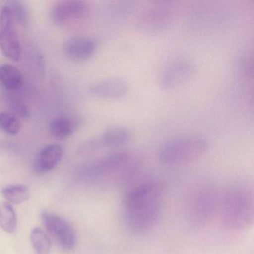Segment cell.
<instances>
[{
	"label": "cell",
	"instance_id": "6da1fadb",
	"mask_svg": "<svg viewBox=\"0 0 254 254\" xmlns=\"http://www.w3.org/2000/svg\"><path fill=\"white\" fill-rule=\"evenodd\" d=\"M166 186L148 181L130 190L123 202L125 221L135 233H143L154 227L161 212Z\"/></svg>",
	"mask_w": 254,
	"mask_h": 254
},
{
	"label": "cell",
	"instance_id": "7a4b0ae2",
	"mask_svg": "<svg viewBox=\"0 0 254 254\" xmlns=\"http://www.w3.org/2000/svg\"><path fill=\"white\" fill-rule=\"evenodd\" d=\"M254 218V191L248 185H235L224 194L221 219L226 228L242 230L252 224Z\"/></svg>",
	"mask_w": 254,
	"mask_h": 254
},
{
	"label": "cell",
	"instance_id": "3957f363",
	"mask_svg": "<svg viewBox=\"0 0 254 254\" xmlns=\"http://www.w3.org/2000/svg\"><path fill=\"white\" fill-rule=\"evenodd\" d=\"M208 148V141L203 136H183L164 144L159 153V159L165 165L182 164L200 158Z\"/></svg>",
	"mask_w": 254,
	"mask_h": 254
},
{
	"label": "cell",
	"instance_id": "277c9868",
	"mask_svg": "<svg viewBox=\"0 0 254 254\" xmlns=\"http://www.w3.org/2000/svg\"><path fill=\"white\" fill-rule=\"evenodd\" d=\"M136 168L135 163L130 162V155L127 153L118 152L83 166L81 174L87 179L105 178L118 172L125 173L127 176Z\"/></svg>",
	"mask_w": 254,
	"mask_h": 254
},
{
	"label": "cell",
	"instance_id": "5b68a950",
	"mask_svg": "<svg viewBox=\"0 0 254 254\" xmlns=\"http://www.w3.org/2000/svg\"><path fill=\"white\" fill-rule=\"evenodd\" d=\"M216 197L210 190L194 191L187 203V218L189 222L196 227L206 224L215 212Z\"/></svg>",
	"mask_w": 254,
	"mask_h": 254
},
{
	"label": "cell",
	"instance_id": "8992f818",
	"mask_svg": "<svg viewBox=\"0 0 254 254\" xmlns=\"http://www.w3.org/2000/svg\"><path fill=\"white\" fill-rule=\"evenodd\" d=\"M15 23L5 5L0 12V49L8 59L18 61L21 56V46Z\"/></svg>",
	"mask_w": 254,
	"mask_h": 254
},
{
	"label": "cell",
	"instance_id": "52a82bcc",
	"mask_svg": "<svg viewBox=\"0 0 254 254\" xmlns=\"http://www.w3.org/2000/svg\"><path fill=\"white\" fill-rule=\"evenodd\" d=\"M41 220L50 236L65 250H72L76 245V233L64 218L51 212L44 211Z\"/></svg>",
	"mask_w": 254,
	"mask_h": 254
},
{
	"label": "cell",
	"instance_id": "ba28073f",
	"mask_svg": "<svg viewBox=\"0 0 254 254\" xmlns=\"http://www.w3.org/2000/svg\"><path fill=\"white\" fill-rule=\"evenodd\" d=\"M173 19L172 10L166 5H157L145 10L137 20V26L141 31L154 33L169 27Z\"/></svg>",
	"mask_w": 254,
	"mask_h": 254
},
{
	"label": "cell",
	"instance_id": "9c48e42d",
	"mask_svg": "<svg viewBox=\"0 0 254 254\" xmlns=\"http://www.w3.org/2000/svg\"><path fill=\"white\" fill-rule=\"evenodd\" d=\"M194 74V67L190 62L179 61L169 65L160 77V85L166 90L178 88L190 81Z\"/></svg>",
	"mask_w": 254,
	"mask_h": 254
},
{
	"label": "cell",
	"instance_id": "30bf717a",
	"mask_svg": "<svg viewBox=\"0 0 254 254\" xmlns=\"http://www.w3.org/2000/svg\"><path fill=\"white\" fill-rule=\"evenodd\" d=\"M87 11V3L83 1H61L52 8L50 17L55 24L64 26L84 17Z\"/></svg>",
	"mask_w": 254,
	"mask_h": 254
},
{
	"label": "cell",
	"instance_id": "8fae6325",
	"mask_svg": "<svg viewBox=\"0 0 254 254\" xmlns=\"http://www.w3.org/2000/svg\"><path fill=\"white\" fill-rule=\"evenodd\" d=\"M128 85L126 80L120 78H108L96 83L90 87L92 94L103 99H117L127 93Z\"/></svg>",
	"mask_w": 254,
	"mask_h": 254
},
{
	"label": "cell",
	"instance_id": "7c38bea8",
	"mask_svg": "<svg viewBox=\"0 0 254 254\" xmlns=\"http://www.w3.org/2000/svg\"><path fill=\"white\" fill-rule=\"evenodd\" d=\"M96 40L86 37H77L67 41L65 44L66 54L75 61H84L90 59L97 50Z\"/></svg>",
	"mask_w": 254,
	"mask_h": 254
},
{
	"label": "cell",
	"instance_id": "4fadbf2b",
	"mask_svg": "<svg viewBox=\"0 0 254 254\" xmlns=\"http://www.w3.org/2000/svg\"><path fill=\"white\" fill-rule=\"evenodd\" d=\"M64 149L62 145L51 144L44 147L37 156L35 169L38 174H44L53 170L62 160Z\"/></svg>",
	"mask_w": 254,
	"mask_h": 254
},
{
	"label": "cell",
	"instance_id": "5bb4252c",
	"mask_svg": "<svg viewBox=\"0 0 254 254\" xmlns=\"http://www.w3.org/2000/svg\"><path fill=\"white\" fill-rule=\"evenodd\" d=\"M131 138L128 129L123 127H114L108 129L101 136H99L101 147H119L127 143Z\"/></svg>",
	"mask_w": 254,
	"mask_h": 254
},
{
	"label": "cell",
	"instance_id": "9a60e30c",
	"mask_svg": "<svg viewBox=\"0 0 254 254\" xmlns=\"http://www.w3.org/2000/svg\"><path fill=\"white\" fill-rule=\"evenodd\" d=\"M23 77L17 68L11 64L0 66V84L8 90H16L22 84Z\"/></svg>",
	"mask_w": 254,
	"mask_h": 254
},
{
	"label": "cell",
	"instance_id": "2e32d148",
	"mask_svg": "<svg viewBox=\"0 0 254 254\" xmlns=\"http://www.w3.org/2000/svg\"><path fill=\"white\" fill-rule=\"evenodd\" d=\"M0 227L9 234H13L17 230V214L8 202L0 203Z\"/></svg>",
	"mask_w": 254,
	"mask_h": 254
},
{
	"label": "cell",
	"instance_id": "e0dca14e",
	"mask_svg": "<svg viewBox=\"0 0 254 254\" xmlns=\"http://www.w3.org/2000/svg\"><path fill=\"white\" fill-rule=\"evenodd\" d=\"M75 130L73 122L66 117H59L52 121L50 126V133L53 137L63 140L69 137Z\"/></svg>",
	"mask_w": 254,
	"mask_h": 254
},
{
	"label": "cell",
	"instance_id": "ac0fdd59",
	"mask_svg": "<svg viewBox=\"0 0 254 254\" xmlns=\"http://www.w3.org/2000/svg\"><path fill=\"white\" fill-rule=\"evenodd\" d=\"M2 194L9 203L20 204L29 200L30 190L29 187L23 184L8 186L2 189Z\"/></svg>",
	"mask_w": 254,
	"mask_h": 254
},
{
	"label": "cell",
	"instance_id": "d6986e66",
	"mask_svg": "<svg viewBox=\"0 0 254 254\" xmlns=\"http://www.w3.org/2000/svg\"><path fill=\"white\" fill-rule=\"evenodd\" d=\"M31 242L36 254H50L52 242L48 235L39 227H35L31 232Z\"/></svg>",
	"mask_w": 254,
	"mask_h": 254
},
{
	"label": "cell",
	"instance_id": "ffe728a7",
	"mask_svg": "<svg viewBox=\"0 0 254 254\" xmlns=\"http://www.w3.org/2000/svg\"><path fill=\"white\" fill-rule=\"evenodd\" d=\"M7 7L11 11L14 21L21 25H27L29 23V10L24 1H10L7 2Z\"/></svg>",
	"mask_w": 254,
	"mask_h": 254
},
{
	"label": "cell",
	"instance_id": "44dd1931",
	"mask_svg": "<svg viewBox=\"0 0 254 254\" xmlns=\"http://www.w3.org/2000/svg\"><path fill=\"white\" fill-rule=\"evenodd\" d=\"M21 125L15 116L8 113H0V130L10 135H16L20 132Z\"/></svg>",
	"mask_w": 254,
	"mask_h": 254
},
{
	"label": "cell",
	"instance_id": "7402d4cb",
	"mask_svg": "<svg viewBox=\"0 0 254 254\" xmlns=\"http://www.w3.org/2000/svg\"><path fill=\"white\" fill-rule=\"evenodd\" d=\"M14 109H15L16 112L22 117H26L29 116V111H28L27 108H26L23 103L20 102H17L15 105H14Z\"/></svg>",
	"mask_w": 254,
	"mask_h": 254
}]
</instances>
